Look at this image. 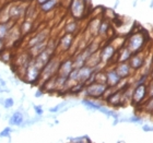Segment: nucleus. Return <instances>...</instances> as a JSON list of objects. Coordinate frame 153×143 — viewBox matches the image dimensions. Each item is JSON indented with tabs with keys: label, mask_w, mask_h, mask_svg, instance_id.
I'll use <instances>...</instances> for the list:
<instances>
[{
	"label": "nucleus",
	"mask_w": 153,
	"mask_h": 143,
	"mask_svg": "<svg viewBox=\"0 0 153 143\" xmlns=\"http://www.w3.org/2000/svg\"><path fill=\"white\" fill-rule=\"evenodd\" d=\"M107 90H108L107 83L96 82L95 81V82H92L90 84H86L85 89H84V93L90 99H99L101 97H104Z\"/></svg>",
	"instance_id": "obj_1"
},
{
	"label": "nucleus",
	"mask_w": 153,
	"mask_h": 143,
	"mask_svg": "<svg viewBox=\"0 0 153 143\" xmlns=\"http://www.w3.org/2000/svg\"><path fill=\"white\" fill-rule=\"evenodd\" d=\"M59 66H60L59 59H58V58H51V60L46 64V66L43 68V70H42V73H41L42 82H46L47 80L51 79L53 76H57Z\"/></svg>",
	"instance_id": "obj_2"
},
{
	"label": "nucleus",
	"mask_w": 153,
	"mask_h": 143,
	"mask_svg": "<svg viewBox=\"0 0 153 143\" xmlns=\"http://www.w3.org/2000/svg\"><path fill=\"white\" fill-rule=\"evenodd\" d=\"M148 97V85L147 83H139L136 84L132 92V97L131 102L136 106H139L146 102Z\"/></svg>",
	"instance_id": "obj_3"
},
{
	"label": "nucleus",
	"mask_w": 153,
	"mask_h": 143,
	"mask_svg": "<svg viewBox=\"0 0 153 143\" xmlns=\"http://www.w3.org/2000/svg\"><path fill=\"white\" fill-rule=\"evenodd\" d=\"M144 44H146V37H144V35L142 33L137 32L134 33L131 37H129L126 46L130 49L132 54H138V53L142 51Z\"/></svg>",
	"instance_id": "obj_4"
},
{
	"label": "nucleus",
	"mask_w": 153,
	"mask_h": 143,
	"mask_svg": "<svg viewBox=\"0 0 153 143\" xmlns=\"http://www.w3.org/2000/svg\"><path fill=\"white\" fill-rule=\"evenodd\" d=\"M41 73H42V69L38 66H36L33 58L30 61L29 66L26 67L25 69V81L29 83H36L41 80Z\"/></svg>",
	"instance_id": "obj_5"
},
{
	"label": "nucleus",
	"mask_w": 153,
	"mask_h": 143,
	"mask_svg": "<svg viewBox=\"0 0 153 143\" xmlns=\"http://www.w3.org/2000/svg\"><path fill=\"white\" fill-rule=\"evenodd\" d=\"M85 0H71L70 12L72 18L76 20L82 19L85 13Z\"/></svg>",
	"instance_id": "obj_6"
},
{
	"label": "nucleus",
	"mask_w": 153,
	"mask_h": 143,
	"mask_svg": "<svg viewBox=\"0 0 153 143\" xmlns=\"http://www.w3.org/2000/svg\"><path fill=\"white\" fill-rule=\"evenodd\" d=\"M105 99L107 104L111 105L112 107H120L126 103L124 99V90H114Z\"/></svg>",
	"instance_id": "obj_7"
},
{
	"label": "nucleus",
	"mask_w": 153,
	"mask_h": 143,
	"mask_svg": "<svg viewBox=\"0 0 153 143\" xmlns=\"http://www.w3.org/2000/svg\"><path fill=\"white\" fill-rule=\"evenodd\" d=\"M8 13H9L10 20L16 21L26 13V4H24L23 2H20L18 4H12L9 7Z\"/></svg>",
	"instance_id": "obj_8"
},
{
	"label": "nucleus",
	"mask_w": 153,
	"mask_h": 143,
	"mask_svg": "<svg viewBox=\"0 0 153 143\" xmlns=\"http://www.w3.org/2000/svg\"><path fill=\"white\" fill-rule=\"evenodd\" d=\"M95 71H96V68H92L90 67V66H88V64H84L83 67L78 69V81L86 84V82L89 81V79L92 76V74Z\"/></svg>",
	"instance_id": "obj_9"
},
{
	"label": "nucleus",
	"mask_w": 153,
	"mask_h": 143,
	"mask_svg": "<svg viewBox=\"0 0 153 143\" xmlns=\"http://www.w3.org/2000/svg\"><path fill=\"white\" fill-rule=\"evenodd\" d=\"M116 47L113 44L106 45L105 47L102 48V50H100V55H101V61L102 64H107L114 58L115 54H116Z\"/></svg>",
	"instance_id": "obj_10"
},
{
	"label": "nucleus",
	"mask_w": 153,
	"mask_h": 143,
	"mask_svg": "<svg viewBox=\"0 0 153 143\" xmlns=\"http://www.w3.org/2000/svg\"><path fill=\"white\" fill-rule=\"evenodd\" d=\"M106 83L108 87H118L119 83L121 82V78L120 76L117 73L116 69H109V70L106 71Z\"/></svg>",
	"instance_id": "obj_11"
},
{
	"label": "nucleus",
	"mask_w": 153,
	"mask_h": 143,
	"mask_svg": "<svg viewBox=\"0 0 153 143\" xmlns=\"http://www.w3.org/2000/svg\"><path fill=\"white\" fill-rule=\"evenodd\" d=\"M74 59H66L62 62H60V66H59V69H58L57 76H64V78H68L70 72L74 70Z\"/></svg>",
	"instance_id": "obj_12"
},
{
	"label": "nucleus",
	"mask_w": 153,
	"mask_h": 143,
	"mask_svg": "<svg viewBox=\"0 0 153 143\" xmlns=\"http://www.w3.org/2000/svg\"><path fill=\"white\" fill-rule=\"evenodd\" d=\"M115 69H116L118 74L120 76L121 79H127V78H129L131 72H132V68L130 67V64H129L128 61L127 62H117Z\"/></svg>",
	"instance_id": "obj_13"
},
{
	"label": "nucleus",
	"mask_w": 153,
	"mask_h": 143,
	"mask_svg": "<svg viewBox=\"0 0 153 143\" xmlns=\"http://www.w3.org/2000/svg\"><path fill=\"white\" fill-rule=\"evenodd\" d=\"M144 64V58L141 56V51L138 54H134V56H131L130 60H129V64L132 68V70H140L141 68L143 67Z\"/></svg>",
	"instance_id": "obj_14"
},
{
	"label": "nucleus",
	"mask_w": 153,
	"mask_h": 143,
	"mask_svg": "<svg viewBox=\"0 0 153 143\" xmlns=\"http://www.w3.org/2000/svg\"><path fill=\"white\" fill-rule=\"evenodd\" d=\"M48 34H49V32H48L47 30H44V31H42V32H38L37 34H35V36H33V37L30 39L29 44H27L29 47H32V46H34V45H36V44H39L42 41H47Z\"/></svg>",
	"instance_id": "obj_15"
},
{
	"label": "nucleus",
	"mask_w": 153,
	"mask_h": 143,
	"mask_svg": "<svg viewBox=\"0 0 153 143\" xmlns=\"http://www.w3.org/2000/svg\"><path fill=\"white\" fill-rule=\"evenodd\" d=\"M72 43H74V35H72V34H69V33H66V34L60 38L59 46H60L62 51H67L68 49H70Z\"/></svg>",
	"instance_id": "obj_16"
},
{
	"label": "nucleus",
	"mask_w": 153,
	"mask_h": 143,
	"mask_svg": "<svg viewBox=\"0 0 153 143\" xmlns=\"http://www.w3.org/2000/svg\"><path fill=\"white\" fill-rule=\"evenodd\" d=\"M132 53L127 46H124L121 47L120 49H118V58H117V62H127V61L130 60L131 56H132Z\"/></svg>",
	"instance_id": "obj_17"
},
{
	"label": "nucleus",
	"mask_w": 153,
	"mask_h": 143,
	"mask_svg": "<svg viewBox=\"0 0 153 143\" xmlns=\"http://www.w3.org/2000/svg\"><path fill=\"white\" fill-rule=\"evenodd\" d=\"M23 122H24V116L20 110H16V113H13L9 119L10 126H22Z\"/></svg>",
	"instance_id": "obj_18"
},
{
	"label": "nucleus",
	"mask_w": 153,
	"mask_h": 143,
	"mask_svg": "<svg viewBox=\"0 0 153 143\" xmlns=\"http://www.w3.org/2000/svg\"><path fill=\"white\" fill-rule=\"evenodd\" d=\"M82 104L90 108L91 110H99L102 107V103H99V101H95V99H82Z\"/></svg>",
	"instance_id": "obj_19"
},
{
	"label": "nucleus",
	"mask_w": 153,
	"mask_h": 143,
	"mask_svg": "<svg viewBox=\"0 0 153 143\" xmlns=\"http://www.w3.org/2000/svg\"><path fill=\"white\" fill-rule=\"evenodd\" d=\"M13 21L11 20V22H0V38L1 39H4V38L8 36L10 30L12 29V24Z\"/></svg>",
	"instance_id": "obj_20"
},
{
	"label": "nucleus",
	"mask_w": 153,
	"mask_h": 143,
	"mask_svg": "<svg viewBox=\"0 0 153 143\" xmlns=\"http://www.w3.org/2000/svg\"><path fill=\"white\" fill-rule=\"evenodd\" d=\"M101 22H102V20L99 19V18H95V19H93L91 21L89 26V31L92 34V36L99 35V29H100V25H101Z\"/></svg>",
	"instance_id": "obj_21"
},
{
	"label": "nucleus",
	"mask_w": 153,
	"mask_h": 143,
	"mask_svg": "<svg viewBox=\"0 0 153 143\" xmlns=\"http://www.w3.org/2000/svg\"><path fill=\"white\" fill-rule=\"evenodd\" d=\"M58 1H59V0H48L46 2L39 4V10L43 11V12H49V11H51L55 7L57 6Z\"/></svg>",
	"instance_id": "obj_22"
},
{
	"label": "nucleus",
	"mask_w": 153,
	"mask_h": 143,
	"mask_svg": "<svg viewBox=\"0 0 153 143\" xmlns=\"http://www.w3.org/2000/svg\"><path fill=\"white\" fill-rule=\"evenodd\" d=\"M109 32V22L107 20H103L101 22L99 29V35L100 36H105L107 33Z\"/></svg>",
	"instance_id": "obj_23"
},
{
	"label": "nucleus",
	"mask_w": 153,
	"mask_h": 143,
	"mask_svg": "<svg viewBox=\"0 0 153 143\" xmlns=\"http://www.w3.org/2000/svg\"><path fill=\"white\" fill-rule=\"evenodd\" d=\"M78 29V23L76 21H70V22H68L65 26V32L66 33H69V34H74V32L76 31Z\"/></svg>",
	"instance_id": "obj_24"
},
{
	"label": "nucleus",
	"mask_w": 153,
	"mask_h": 143,
	"mask_svg": "<svg viewBox=\"0 0 153 143\" xmlns=\"http://www.w3.org/2000/svg\"><path fill=\"white\" fill-rule=\"evenodd\" d=\"M143 108L147 113H152L153 114V97H148V99H146Z\"/></svg>",
	"instance_id": "obj_25"
},
{
	"label": "nucleus",
	"mask_w": 153,
	"mask_h": 143,
	"mask_svg": "<svg viewBox=\"0 0 153 143\" xmlns=\"http://www.w3.org/2000/svg\"><path fill=\"white\" fill-rule=\"evenodd\" d=\"M31 29H32V22H30V21H25L21 25V32H23V34L31 32Z\"/></svg>",
	"instance_id": "obj_26"
},
{
	"label": "nucleus",
	"mask_w": 153,
	"mask_h": 143,
	"mask_svg": "<svg viewBox=\"0 0 153 143\" xmlns=\"http://www.w3.org/2000/svg\"><path fill=\"white\" fill-rule=\"evenodd\" d=\"M3 107L6 108V109H9V108L13 107V105H14V99H12V97H8V99H3Z\"/></svg>",
	"instance_id": "obj_27"
},
{
	"label": "nucleus",
	"mask_w": 153,
	"mask_h": 143,
	"mask_svg": "<svg viewBox=\"0 0 153 143\" xmlns=\"http://www.w3.org/2000/svg\"><path fill=\"white\" fill-rule=\"evenodd\" d=\"M12 131H13L12 128L6 127L2 131H1V132H0V137H1V138H9L10 134L12 133Z\"/></svg>",
	"instance_id": "obj_28"
},
{
	"label": "nucleus",
	"mask_w": 153,
	"mask_h": 143,
	"mask_svg": "<svg viewBox=\"0 0 153 143\" xmlns=\"http://www.w3.org/2000/svg\"><path fill=\"white\" fill-rule=\"evenodd\" d=\"M70 141H72V142H84V141H86V142H90V139L86 136H84V137H80V138H74V139H69Z\"/></svg>",
	"instance_id": "obj_29"
},
{
	"label": "nucleus",
	"mask_w": 153,
	"mask_h": 143,
	"mask_svg": "<svg viewBox=\"0 0 153 143\" xmlns=\"http://www.w3.org/2000/svg\"><path fill=\"white\" fill-rule=\"evenodd\" d=\"M66 104H67V103H61V104H59V105H57V106H55V107L49 108V111H51V113H53V114H54V113H57V111L59 110L61 107H64Z\"/></svg>",
	"instance_id": "obj_30"
},
{
	"label": "nucleus",
	"mask_w": 153,
	"mask_h": 143,
	"mask_svg": "<svg viewBox=\"0 0 153 143\" xmlns=\"http://www.w3.org/2000/svg\"><path fill=\"white\" fill-rule=\"evenodd\" d=\"M34 110H35V114L37 116H42L44 114V110H43V107L41 105H35L34 106Z\"/></svg>",
	"instance_id": "obj_31"
},
{
	"label": "nucleus",
	"mask_w": 153,
	"mask_h": 143,
	"mask_svg": "<svg viewBox=\"0 0 153 143\" xmlns=\"http://www.w3.org/2000/svg\"><path fill=\"white\" fill-rule=\"evenodd\" d=\"M142 130H143L144 132H152L153 126H150V124H144L143 126H142Z\"/></svg>",
	"instance_id": "obj_32"
},
{
	"label": "nucleus",
	"mask_w": 153,
	"mask_h": 143,
	"mask_svg": "<svg viewBox=\"0 0 153 143\" xmlns=\"http://www.w3.org/2000/svg\"><path fill=\"white\" fill-rule=\"evenodd\" d=\"M44 94V91L43 90H38V91H36V93H35V97H41L42 95Z\"/></svg>",
	"instance_id": "obj_33"
},
{
	"label": "nucleus",
	"mask_w": 153,
	"mask_h": 143,
	"mask_svg": "<svg viewBox=\"0 0 153 143\" xmlns=\"http://www.w3.org/2000/svg\"><path fill=\"white\" fill-rule=\"evenodd\" d=\"M3 44H4V39H1V38H0V53L3 51Z\"/></svg>",
	"instance_id": "obj_34"
},
{
	"label": "nucleus",
	"mask_w": 153,
	"mask_h": 143,
	"mask_svg": "<svg viewBox=\"0 0 153 143\" xmlns=\"http://www.w3.org/2000/svg\"><path fill=\"white\" fill-rule=\"evenodd\" d=\"M0 83H1V85H2L3 87H6V85H7V84H6V81H4V80H2L1 78H0Z\"/></svg>",
	"instance_id": "obj_35"
},
{
	"label": "nucleus",
	"mask_w": 153,
	"mask_h": 143,
	"mask_svg": "<svg viewBox=\"0 0 153 143\" xmlns=\"http://www.w3.org/2000/svg\"><path fill=\"white\" fill-rule=\"evenodd\" d=\"M13 1H16V2H30L32 0H13Z\"/></svg>",
	"instance_id": "obj_36"
},
{
	"label": "nucleus",
	"mask_w": 153,
	"mask_h": 143,
	"mask_svg": "<svg viewBox=\"0 0 153 143\" xmlns=\"http://www.w3.org/2000/svg\"><path fill=\"white\" fill-rule=\"evenodd\" d=\"M46 1H48V0H36V2H37L38 4H42V3L46 2Z\"/></svg>",
	"instance_id": "obj_37"
},
{
	"label": "nucleus",
	"mask_w": 153,
	"mask_h": 143,
	"mask_svg": "<svg viewBox=\"0 0 153 143\" xmlns=\"http://www.w3.org/2000/svg\"><path fill=\"white\" fill-rule=\"evenodd\" d=\"M4 91V89H3V86L1 85V83H0V92H3Z\"/></svg>",
	"instance_id": "obj_38"
},
{
	"label": "nucleus",
	"mask_w": 153,
	"mask_h": 143,
	"mask_svg": "<svg viewBox=\"0 0 153 143\" xmlns=\"http://www.w3.org/2000/svg\"><path fill=\"white\" fill-rule=\"evenodd\" d=\"M118 4H119V0H117V1H116V3H115V7H114V8H117Z\"/></svg>",
	"instance_id": "obj_39"
},
{
	"label": "nucleus",
	"mask_w": 153,
	"mask_h": 143,
	"mask_svg": "<svg viewBox=\"0 0 153 143\" xmlns=\"http://www.w3.org/2000/svg\"><path fill=\"white\" fill-rule=\"evenodd\" d=\"M150 8H153V0H152V2H151V4H150Z\"/></svg>",
	"instance_id": "obj_40"
},
{
	"label": "nucleus",
	"mask_w": 153,
	"mask_h": 143,
	"mask_svg": "<svg viewBox=\"0 0 153 143\" xmlns=\"http://www.w3.org/2000/svg\"><path fill=\"white\" fill-rule=\"evenodd\" d=\"M0 78H1V76H0Z\"/></svg>",
	"instance_id": "obj_41"
}]
</instances>
